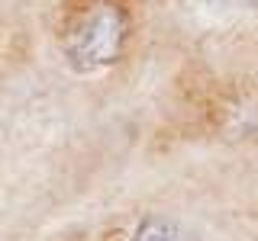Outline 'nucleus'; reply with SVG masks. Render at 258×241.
Returning <instances> with one entry per match:
<instances>
[{"mask_svg":"<svg viewBox=\"0 0 258 241\" xmlns=\"http://www.w3.org/2000/svg\"><path fill=\"white\" fill-rule=\"evenodd\" d=\"M129 42V13L116 0H91L61 32V58L75 74H100L123 58Z\"/></svg>","mask_w":258,"mask_h":241,"instance_id":"1","label":"nucleus"},{"mask_svg":"<svg viewBox=\"0 0 258 241\" xmlns=\"http://www.w3.org/2000/svg\"><path fill=\"white\" fill-rule=\"evenodd\" d=\"M258 0H204V7L210 13H242L248 7H255Z\"/></svg>","mask_w":258,"mask_h":241,"instance_id":"3","label":"nucleus"},{"mask_svg":"<svg viewBox=\"0 0 258 241\" xmlns=\"http://www.w3.org/2000/svg\"><path fill=\"white\" fill-rule=\"evenodd\" d=\"M129 241H200L197 231H190L184 222L171 215H142L129 231Z\"/></svg>","mask_w":258,"mask_h":241,"instance_id":"2","label":"nucleus"}]
</instances>
